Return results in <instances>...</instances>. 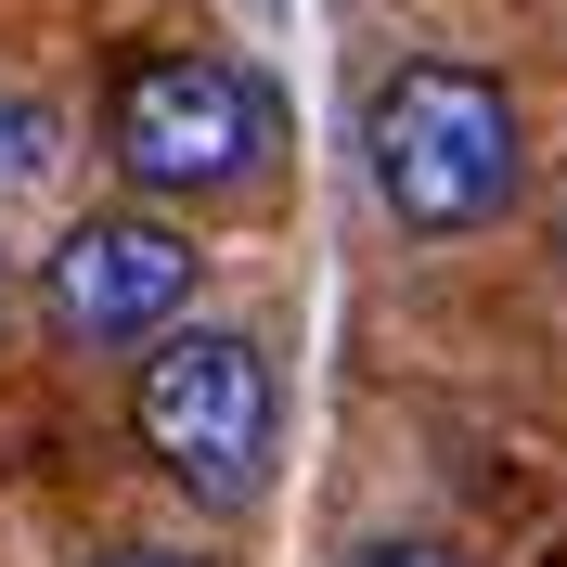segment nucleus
<instances>
[{
	"instance_id": "obj_1",
	"label": "nucleus",
	"mask_w": 567,
	"mask_h": 567,
	"mask_svg": "<svg viewBox=\"0 0 567 567\" xmlns=\"http://www.w3.org/2000/svg\"><path fill=\"white\" fill-rule=\"evenodd\" d=\"M361 155H374L388 219L400 233H439V246L452 233H491L516 207V104H503V78L452 65V52H425V65H400L374 91Z\"/></svg>"
},
{
	"instance_id": "obj_2",
	"label": "nucleus",
	"mask_w": 567,
	"mask_h": 567,
	"mask_svg": "<svg viewBox=\"0 0 567 567\" xmlns=\"http://www.w3.org/2000/svg\"><path fill=\"white\" fill-rule=\"evenodd\" d=\"M130 425L142 452L168 464L194 503H258V477H271V425H284V388H271V349H258L246 322H168L155 336V361H142L130 388Z\"/></svg>"
},
{
	"instance_id": "obj_3",
	"label": "nucleus",
	"mask_w": 567,
	"mask_h": 567,
	"mask_svg": "<svg viewBox=\"0 0 567 567\" xmlns=\"http://www.w3.org/2000/svg\"><path fill=\"white\" fill-rule=\"evenodd\" d=\"M104 155L142 181V194H233V181L271 155V91L219 52H155V65L116 78Z\"/></svg>"
},
{
	"instance_id": "obj_4",
	"label": "nucleus",
	"mask_w": 567,
	"mask_h": 567,
	"mask_svg": "<svg viewBox=\"0 0 567 567\" xmlns=\"http://www.w3.org/2000/svg\"><path fill=\"white\" fill-rule=\"evenodd\" d=\"M52 322H65L78 349H142V336H168L194 310V246H181L168 219H78L65 246H52Z\"/></svg>"
},
{
	"instance_id": "obj_5",
	"label": "nucleus",
	"mask_w": 567,
	"mask_h": 567,
	"mask_svg": "<svg viewBox=\"0 0 567 567\" xmlns=\"http://www.w3.org/2000/svg\"><path fill=\"white\" fill-rule=\"evenodd\" d=\"M52 142H65V130H52L39 91H0V181H39V168H52Z\"/></svg>"
},
{
	"instance_id": "obj_6",
	"label": "nucleus",
	"mask_w": 567,
	"mask_h": 567,
	"mask_svg": "<svg viewBox=\"0 0 567 567\" xmlns=\"http://www.w3.org/2000/svg\"><path fill=\"white\" fill-rule=\"evenodd\" d=\"M361 567H464V555H452V542H374Z\"/></svg>"
},
{
	"instance_id": "obj_7",
	"label": "nucleus",
	"mask_w": 567,
	"mask_h": 567,
	"mask_svg": "<svg viewBox=\"0 0 567 567\" xmlns=\"http://www.w3.org/2000/svg\"><path fill=\"white\" fill-rule=\"evenodd\" d=\"M104 567H194V555H104Z\"/></svg>"
}]
</instances>
